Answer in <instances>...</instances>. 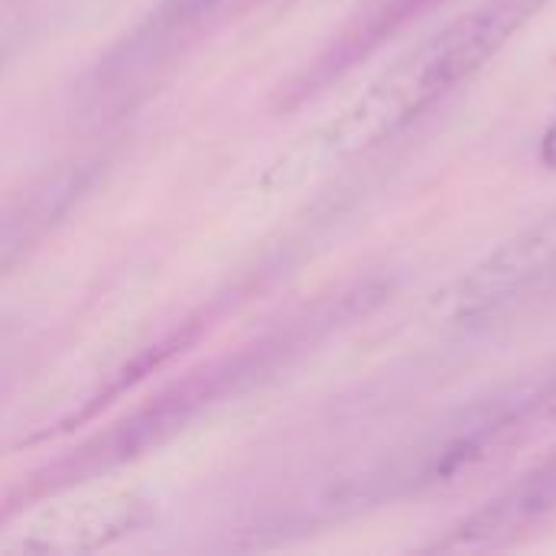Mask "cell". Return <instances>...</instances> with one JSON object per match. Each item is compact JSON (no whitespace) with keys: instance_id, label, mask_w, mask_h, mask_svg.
<instances>
[{"instance_id":"obj_4","label":"cell","mask_w":556,"mask_h":556,"mask_svg":"<svg viewBox=\"0 0 556 556\" xmlns=\"http://www.w3.org/2000/svg\"><path fill=\"white\" fill-rule=\"evenodd\" d=\"M556 267V208L544 218L508 238L498 251H492L482 264H476L463 280H456L443 300L440 309L450 319H479L489 316L531 287H538L544 277H551Z\"/></svg>"},{"instance_id":"obj_5","label":"cell","mask_w":556,"mask_h":556,"mask_svg":"<svg viewBox=\"0 0 556 556\" xmlns=\"http://www.w3.org/2000/svg\"><path fill=\"white\" fill-rule=\"evenodd\" d=\"M554 511L556 453H551L531 472H525L508 489H502L489 505L469 515L459 528H453V534L433 544V551H492L528 534L531 528L547 521Z\"/></svg>"},{"instance_id":"obj_7","label":"cell","mask_w":556,"mask_h":556,"mask_svg":"<svg viewBox=\"0 0 556 556\" xmlns=\"http://www.w3.org/2000/svg\"><path fill=\"white\" fill-rule=\"evenodd\" d=\"M91 186V166L78 163V166H65L59 176H49L42 186L33 189L29 199H23L7 222L0 225V264L16 261L26 248H33L36 241H42L49 235V228L68 215V208L75 205V199Z\"/></svg>"},{"instance_id":"obj_2","label":"cell","mask_w":556,"mask_h":556,"mask_svg":"<svg viewBox=\"0 0 556 556\" xmlns=\"http://www.w3.org/2000/svg\"><path fill=\"white\" fill-rule=\"evenodd\" d=\"M365 296H368V290L342 293L339 300H329L319 309H309V313L290 319V326H283L277 332H267L264 339L244 345L241 352H231L228 358H218V362L199 368L195 375H189L186 381L166 388L160 397H153L147 407H140L127 424H121L108 437L88 443L78 456L55 463V469L46 472L49 479L42 485L55 489V485L75 482L78 476L111 469V466L137 456L140 450L160 443L166 433H173L182 424H189L202 407H208L218 397L235 394V391L267 378L283 362L300 355L306 345H316L329 329H336L339 323L355 316V309L365 303ZM42 485L36 482V489H42Z\"/></svg>"},{"instance_id":"obj_1","label":"cell","mask_w":556,"mask_h":556,"mask_svg":"<svg viewBox=\"0 0 556 556\" xmlns=\"http://www.w3.org/2000/svg\"><path fill=\"white\" fill-rule=\"evenodd\" d=\"M547 3L551 0H482L466 10L391 65L352 108L323 127L316 153L323 160H349L388 143L453 88L482 72V65H489Z\"/></svg>"},{"instance_id":"obj_9","label":"cell","mask_w":556,"mask_h":556,"mask_svg":"<svg viewBox=\"0 0 556 556\" xmlns=\"http://www.w3.org/2000/svg\"><path fill=\"white\" fill-rule=\"evenodd\" d=\"M541 163L556 173V121L544 130V137H541Z\"/></svg>"},{"instance_id":"obj_6","label":"cell","mask_w":556,"mask_h":556,"mask_svg":"<svg viewBox=\"0 0 556 556\" xmlns=\"http://www.w3.org/2000/svg\"><path fill=\"white\" fill-rule=\"evenodd\" d=\"M440 0H371L336 39L329 49H323L287 88L280 104L293 108L306 98H313L316 91H323L326 85H332L336 78H342L349 68H355L362 59H368L378 46H384L401 26H407L410 20H417L424 10H430Z\"/></svg>"},{"instance_id":"obj_3","label":"cell","mask_w":556,"mask_h":556,"mask_svg":"<svg viewBox=\"0 0 556 556\" xmlns=\"http://www.w3.org/2000/svg\"><path fill=\"white\" fill-rule=\"evenodd\" d=\"M248 3L254 0H160L91 68L81 98L85 111L104 117V111L134 104L173 59Z\"/></svg>"},{"instance_id":"obj_8","label":"cell","mask_w":556,"mask_h":556,"mask_svg":"<svg viewBox=\"0 0 556 556\" xmlns=\"http://www.w3.org/2000/svg\"><path fill=\"white\" fill-rule=\"evenodd\" d=\"M538 381H541V397H544V414H547V424L556 420V362L551 368L538 371Z\"/></svg>"}]
</instances>
